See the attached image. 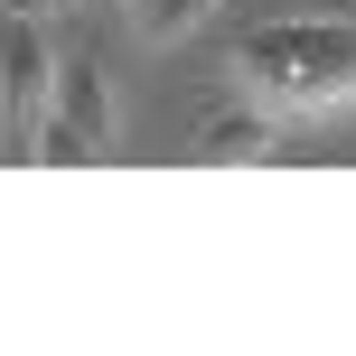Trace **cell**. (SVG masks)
<instances>
[{
    "mask_svg": "<svg viewBox=\"0 0 356 356\" xmlns=\"http://www.w3.org/2000/svg\"><path fill=\"white\" fill-rule=\"evenodd\" d=\"M225 75L244 104L282 113H338L356 104V10H272L225 47Z\"/></svg>",
    "mask_w": 356,
    "mask_h": 356,
    "instance_id": "obj_1",
    "label": "cell"
},
{
    "mask_svg": "<svg viewBox=\"0 0 356 356\" xmlns=\"http://www.w3.org/2000/svg\"><path fill=\"white\" fill-rule=\"evenodd\" d=\"M104 150H113V85H104V66L94 56H56V104L38 122V160L85 169Z\"/></svg>",
    "mask_w": 356,
    "mask_h": 356,
    "instance_id": "obj_2",
    "label": "cell"
},
{
    "mask_svg": "<svg viewBox=\"0 0 356 356\" xmlns=\"http://www.w3.org/2000/svg\"><path fill=\"white\" fill-rule=\"evenodd\" d=\"M56 104V38L38 19L0 10V141L10 150H38V122Z\"/></svg>",
    "mask_w": 356,
    "mask_h": 356,
    "instance_id": "obj_3",
    "label": "cell"
},
{
    "mask_svg": "<svg viewBox=\"0 0 356 356\" xmlns=\"http://www.w3.org/2000/svg\"><path fill=\"white\" fill-rule=\"evenodd\" d=\"M272 150H282L272 113H263V104H225V113H207V122H197L188 160H207V169H244V160H272Z\"/></svg>",
    "mask_w": 356,
    "mask_h": 356,
    "instance_id": "obj_4",
    "label": "cell"
}]
</instances>
